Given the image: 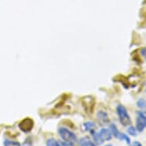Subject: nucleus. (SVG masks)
<instances>
[{
	"instance_id": "f257e3e1",
	"label": "nucleus",
	"mask_w": 146,
	"mask_h": 146,
	"mask_svg": "<svg viewBox=\"0 0 146 146\" xmlns=\"http://www.w3.org/2000/svg\"><path fill=\"white\" fill-rule=\"evenodd\" d=\"M117 114L119 116V119L120 123L124 125V126H128L131 124V119L130 116L128 113L126 108L124 106L119 105L117 106Z\"/></svg>"
},
{
	"instance_id": "f03ea898",
	"label": "nucleus",
	"mask_w": 146,
	"mask_h": 146,
	"mask_svg": "<svg viewBox=\"0 0 146 146\" xmlns=\"http://www.w3.org/2000/svg\"><path fill=\"white\" fill-rule=\"evenodd\" d=\"M58 133L64 141L71 143H74L77 141V135L65 127H60L58 129Z\"/></svg>"
},
{
	"instance_id": "7ed1b4c3",
	"label": "nucleus",
	"mask_w": 146,
	"mask_h": 146,
	"mask_svg": "<svg viewBox=\"0 0 146 146\" xmlns=\"http://www.w3.org/2000/svg\"><path fill=\"white\" fill-rule=\"evenodd\" d=\"M110 130L112 132L113 136H115L116 139H119V140H122V141H125L128 145H130L131 144V141H130V138L127 135H125V133H122L121 132H119L118 130L117 126L115 125V124H110Z\"/></svg>"
},
{
	"instance_id": "20e7f679",
	"label": "nucleus",
	"mask_w": 146,
	"mask_h": 146,
	"mask_svg": "<svg viewBox=\"0 0 146 146\" xmlns=\"http://www.w3.org/2000/svg\"><path fill=\"white\" fill-rule=\"evenodd\" d=\"M136 129L141 132L146 128V111H139L136 119Z\"/></svg>"
},
{
	"instance_id": "39448f33",
	"label": "nucleus",
	"mask_w": 146,
	"mask_h": 146,
	"mask_svg": "<svg viewBox=\"0 0 146 146\" xmlns=\"http://www.w3.org/2000/svg\"><path fill=\"white\" fill-rule=\"evenodd\" d=\"M34 126V122L33 120L31 119H29L27 118L25 119L22 120V122H20L19 124V129L22 130V132H30L32 128Z\"/></svg>"
},
{
	"instance_id": "423d86ee",
	"label": "nucleus",
	"mask_w": 146,
	"mask_h": 146,
	"mask_svg": "<svg viewBox=\"0 0 146 146\" xmlns=\"http://www.w3.org/2000/svg\"><path fill=\"white\" fill-rule=\"evenodd\" d=\"M99 133L100 135L101 138L103 141H110L112 138H113V134L110 130V129H106V128H103L99 131Z\"/></svg>"
},
{
	"instance_id": "0eeeda50",
	"label": "nucleus",
	"mask_w": 146,
	"mask_h": 146,
	"mask_svg": "<svg viewBox=\"0 0 146 146\" xmlns=\"http://www.w3.org/2000/svg\"><path fill=\"white\" fill-rule=\"evenodd\" d=\"M97 119L102 124H106L110 122V119L108 116V114L104 111H99L97 113Z\"/></svg>"
},
{
	"instance_id": "6e6552de",
	"label": "nucleus",
	"mask_w": 146,
	"mask_h": 146,
	"mask_svg": "<svg viewBox=\"0 0 146 146\" xmlns=\"http://www.w3.org/2000/svg\"><path fill=\"white\" fill-rule=\"evenodd\" d=\"M80 146H96V144L92 141L88 137H83L80 139Z\"/></svg>"
},
{
	"instance_id": "1a4fd4ad",
	"label": "nucleus",
	"mask_w": 146,
	"mask_h": 146,
	"mask_svg": "<svg viewBox=\"0 0 146 146\" xmlns=\"http://www.w3.org/2000/svg\"><path fill=\"white\" fill-rule=\"evenodd\" d=\"M83 126H84V129L85 131L92 132L94 130V129H95L96 125H95L94 122H84Z\"/></svg>"
},
{
	"instance_id": "9d476101",
	"label": "nucleus",
	"mask_w": 146,
	"mask_h": 146,
	"mask_svg": "<svg viewBox=\"0 0 146 146\" xmlns=\"http://www.w3.org/2000/svg\"><path fill=\"white\" fill-rule=\"evenodd\" d=\"M92 134H93V138H94L95 143L97 144V145H101V144H103L104 142V141L101 138L99 132H94V131H93Z\"/></svg>"
},
{
	"instance_id": "9b49d317",
	"label": "nucleus",
	"mask_w": 146,
	"mask_h": 146,
	"mask_svg": "<svg viewBox=\"0 0 146 146\" xmlns=\"http://www.w3.org/2000/svg\"><path fill=\"white\" fill-rule=\"evenodd\" d=\"M4 146H21V144L19 141L11 140V139H5L4 141Z\"/></svg>"
},
{
	"instance_id": "f8f14e48",
	"label": "nucleus",
	"mask_w": 146,
	"mask_h": 146,
	"mask_svg": "<svg viewBox=\"0 0 146 146\" xmlns=\"http://www.w3.org/2000/svg\"><path fill=\"white\" fill-rule=\"evenodd\" d=\"M46 146H60V144L57 140L51 138V139H49L47 140Z\"/></svg>"
},
{
	"instance_id": "ddd939ff",
	"label": "nucleus",
	"mask_w": 146,
	"mask_h": 146,
	"mask_svg": "<svg viewBox=\"0 0 146 146\" xmlns=\"http://www.w3.org/2000/svg\"><path fill=\"white\" fill-rule=\"evenodd\" d=\"M127 132L129 133V135H132V136H136L138 131H137L136 128L134 126H129L128 127V129H127Z\"/></svg>"
},
{
	"instance_id": "4468645a",
	"label": "nucleus",
	"mask_w": 146,
	"mask_h": 146,
	"mask_svg": "<svg viewBox=\"0 0 146 146\" xmlns=\"http://www.w3.org/2000/svg\"><path fill=\"white\" fill-rule=\"evenodd\" d=\"M137 106L140 109H144L146 106V102L143 99H139L137 102Z\"/></svg>"
},
{
	"instance_id": "2eb2a0df",
	"label": "nucleus",
	"mask_w": 146,
	"mask_h": 146,
	"mask_svg": "<svg viewBox=\"0 0 146 146\" xmlns=\"http://www.w3.org/2000/svg\"><path fill=\"white\" fill-rule=\"evenodd\" d=\"M60 144V146H74L73 143L71 142H68V141H61V142H59Z\"/></svg>"
},
{
	"instance_id": "dca6fc26",
	"label": "nucleus",
	"mask_w": 146,
	"mask_h": 146,
	"mask_svg": "<svg viewBox=\"0 0 146 146\" xmlns=\"http://www.w3.org/2000/svg\"><path fill=\"white\" fill-rule=\"evenodd\" d=\"M130 145H131L130 146H142V145H141V142H139V141H134V142H132V143L130 144Z\"/></svg>"
},
{
	"instance_id": "f3484780",
	"label": "nucleus",
	"mask_w": 146,
	"mask_h": 146,
	"mask_svg": "<svg viewBox=\"0 0 146 146\" xmlns=\"http://www.w3.org/2000/svg\"><path fill=\"white\" fill-rule=\"evenodd\" d=\"M140 53H141V54L143 56V57L146 58V48H142V49H141Z\"/></svg>"
},
{
	"instance_id": "a211bd4d",
	"label": "nucleus",
	"mask_w": 146,
	"mask_h": 146,
	"mask_svg": "<svg viewBox=\"0 0 146 146\" xmlns=\"http://www.w3.org/2000/svg\"><path fill=\"white\" fill-rule=\"evenodd\" d=\"M105 146H113L112 145H105Z\"/></svg>"
}]
</instances>
